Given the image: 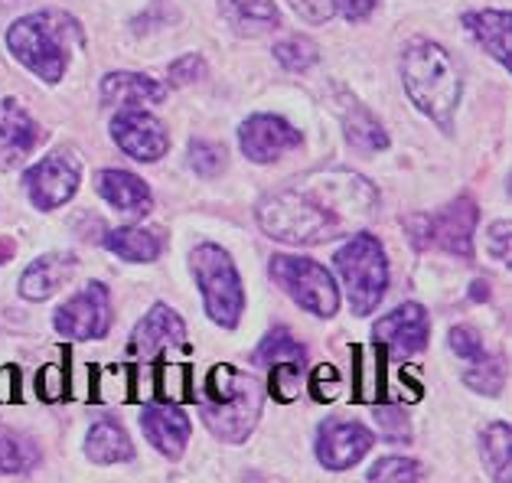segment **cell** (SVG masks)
Masks as SVG:
<instances>
[{"instance_id": "obj_20", "label": "cell", "mask_w": 512, "mask_h": 483, "mask_svg": "<svg viewBox=\"0 0 512 483\" xmlns=\"http://www.w3.org/2000/svg\"><path fill=\"white\" fill-rule=\"evenodd\" d=\"M219 10L239 36H265L281 23L274 0H219Z\"/></svg>"}, {"instance_id": "obj_11", "label": "cell", "mask_w": 512, "mask_h": 483, "mask_svg": "<svg viewBox=\"0 0 512 483\" xmlns=\"http://www.w3.org/2000/svg\"><path fill=\"white\" fill-rule=\"evenodd\" d=\"M239 144L248 160H255V164H271V160H278L281 154L301 147V131L278 115H252L248 121H242Z\"/></svg>"}, {"instance_id": "obj_45", "label": "cell", "mask_w": 512, "mask_h": 483, "mask_svg": "<svg viewBox=\"0 0 512 483\" xmlns=\"http://www.w3.org/2000/svg\"><path fill=\"white\" fill-rule=\"evenodd\" d=\"M14 255H17L14 239H7V235H0V265L10 262V258H14Z\"/></svg>"}, {"instance_id": "obj_35", "label": "cell", "mask_w": 512, "mask_h": 483, "mask_svg": "<svg viewBox=\"0 0 512 483\" xmlns=\"http://www.w3.org/2000/svg\"><path fill=\"white\" fill-rule=\"evenodd\" d=\"M36 392H40L46 402H62V399H66V392H69L66 366H59V363L43 366L40 376H36Z\"/></svg>"}, {"instance_id": "obj_22", "label": "cell", "mask_w": 512, "mask_h": 483, "mask_svg": "<svg viewBox=\"0 0 512 483\" xmlns=\"http://www.w3.org/2000/svg\"><path fill=\"white\" fill-rule=\"evenodd\" d=\"M98 193L121 213H147L151 209V190L141 177L128 170H102L98 177Z\"/></svg>"}, {"instance_id": "obj_36", "label": "cell", "mask_w": 512, "mask_h": 483, "mask_svg": "<svg viewBox=\"0 0 512 483\" xmlns=\"http://www.w3.org/2000/svg\"><path fill=\"white\" fill-rule=\"evenodd\" d=\"M372 415H376V425H379V431H382V438H389V441H408L411 435H408V418H405V412L402 408H395V405H379L376 402V408H372Z\"/></svg>"}, {"instance_id": "obj_27", "label": "cell", "mask_w": 512, "mask_h": 483, "mask_svg": "<svg viewBox=\"0 0 512 483\" xmlns=\"http://www.w3.org/2000/svg\"><path fill=\"white\" fill-rule=\"evenodd\" d=\"M40 464V451L27 435L0 431V474H23Z\"/></svg>"}, {"instance_id": "obj_7", "label": "cell", "mask_w": 512, "mask_h": 483, "mask_svg": "<svg viewBox=\"0 0 512 483\" xmlns=\"http://www.w3.org/2000/svg\"><path fill=\"white\" fill-rule=\"evenodd\" d=\"M268 268L271 278L314 317H333L340 311V291L323 265L297 255H274Z\"/></svg>"}, {"instance_id": "obj_15", "label": "cell", "mask_w": 512, "mask_h": 483, "mask_svg": "<svg viewBox=\"0 0 512 483\" xmlns=\"http://www.w3.org/2000/svg\"><path fill=\"white\" fill-rule=\"evenodd\" d=\"M186 343V327L183 320L164 304H154L151 314H147L141 324H137L134 337H131V353L141 359H154L160 350L167 346H183Z\"/></svg>"}, {"instance_id": "obj_33", "label": "cell", "mask_w": 512, "mask_h": 483, "mask_svg": "<svg viewBox=\"0 0 512 483\" xmlns=\"http://www.w3.org/2000/svg\"><path fill=\"white\" fill-rule=\"evenodd\" d=\"M301 366L304 363H274L271 366V395L278 402H294L301 395Z\"/></svg>"}, {"instance_id": "obj_42", "label": "cell", "mask_w": 512, "mask_h": 483, "mask_svg": "<svg viewBox=\"0 0 512 483\" xmlns=\"http://www.w3.org/2000/svg\"><path fill=\"white\" fill-rule=\"evenodd\" d=\"M20 399V369L0 366V405H10Z\"/></svg>"}, {"instance_id": "obj_39", "label": "cell", "mask_w": 512, "mask_h": 483, "mask_svg": "<svg viewBox=\"0 0 512 483\" xmlns=\"http://www.w3.org/2000/svg\"><path fill=\"white\" fill-rule=\"evenodd\" d=\"M451 346H454V353L457 356H464V359H480L483 356V340H480V333L473 330V327H454L451 330Z\"/></svg>"}, {"instance_id": "obj_9", "label": "cell", "mask_w": 512, "mask_h": 483, "mask_svg": "<svg viewBox=\"0 0 512 483\" xmlns=\"http://www.w3.org/2000/svg\"><path fill=\"white\" fill-rule=\"evenodd\" d=\"M79 180H82V167L76 154L59 147V151L46 154L36 167H30L27 190L40 209H56L66 200H72V193L79 190Z\"/></svg>"}, {"instance_id": "obj_41", "label": "cell", "mask_w": 512, "mask_h": 483, "mask_svg": "<svg viewBox=\"0 0 512 483\" xmlns=\"http://www.w3.org/2000/svg\"><path fill=\"white\" fill-rule=\"evenodd\" d=\"M203 72H206V63L199 56H183L177 59V63L170 66V82L173 85H190L196 79H203Z\"/></svg>"}, {"instance_id": "obj_4", "label": "cell", "mask_w": 512, "mask_h": 483, "mask_svg": "<svg viewBox=\"0 0 512 483\" xmlns=\"http://www.w3.org/2000/svg\"><path fill=\"white\" fill-rule=\"evenodd\" d=\"M190 265H193L199 291H203V304L209 317L216 320L219 327L235 330L245 311V291H242L239 271H235L229 252L212 242L196 245Z\"/></svg>"}, {"instance_id": "obj_13", "label": "cell", "mask_w": 512, "mask_h": 483, "mask_svg": "<svg viewBox=\"0 0 512 483\" xmlns=\"http://www.w3.org/2000/svg\"><path fill=\"white\" fill-rule=\"evenodd\" d=\"M372 444H376V435H369V428L356 421H327L317 438V457L323 467L346 470L359 464L372 451Z\"/></svg>"}, {"instance_id": "obj_5", "label": "cell", "mask_w": 512, "mask_h": 483, "mask_svg": "<svg viewBox=\"0 0 512 483\" xmlns=\"http://www.w3.org/2000/svg\"><path fill=\"white\" fill-rule=\"evenodd\" d=\"M69 20L59 14H30L20 17L7 30V46L33 76L43 82H59L66 76V49L59 43V33L66 30Z\"/></svg>"}, {"instance_id": "obj_46", "label": "cell", "mask_w": 512, "mask_h": 483, "mask_svg": "<svg viewBox=\"0 0 512 483\" xmlns=\"http://www.w3.org/2000/svg\"><path fill=\"white\" fill-rule=\"evenodd\" d=\"M473 301H486V297H490V284H486V281H477V284H473Z\"/></svg>"}, {"instance_id": "obj_30", "label": "cell", "mask_w": 512, "mask_h": 483, "mask_svg": "<svg viewBox=\"0 0 512 483\" xmlns=\"http://www.w3.org/2000/svg\"><path fill=\"white\" fill-rule=\"evenodd\" d=\"M160 382V395L170 402V405H180V402H190L193 399V386H190V366L186 363H164L157 373Z\"/></svg>"}, {"instance_id": "obj_1", "label": "cell", "mask_w": 512, "mask_h": 483, "mask_svg": "<svg viewBox=\"0 0 512 483\" xmlns=\"http://www.w3.org/2000/svg\"><path fill=\"white\" fill-rule=\"evenodd\" d=\"M379 206L376 190L349 170H317L287 183L258 203V226L271 239L291 245H320L343 235L356 219Z\"/></svg>"}, {"instance_id": "obj_26", "label": "cell", "mask_w": 512, "mask_h": 483, "mask_svg": "<svg viewBox=\"0 0 512 483\" xmlns=\"http://www.w3.org/2000/svg\"><path fill=\"white\" fill-rule=\"evenodd\" d=\"M483 457H486V467H490L493 480L506 483L512 477V431L503 421H496L483 431Z\"/></svg>"}, {"instance_id": "obj_14", "label": "cell", "mask_w": 512, "mask_h": 483, "mask_svg": "<svg viewBox=\"0 0 512 483\" xmlns=\"http://www.w3.org/2000/svg\"><path fill=\"white\" fill-rule=\"evenodd\" d=\"M428 333H431L428 311L421 304H402L372 327V340L379 346H392V350L405 356H415L428 346Z\"/></svg>"}, {"instance_id": "obj_2", "label": "cell", "mask_w": 512, "mask_h": 483, "mask_svg": "<svg viewBox=\"0 0 512 483\" xmlns=\"http://www.w3.org/2000/svg\"><path fill=\"white\" fill-rule=\"evenodd\" d=\"M402 82L408 98L428 115L441 131L454 128L460 102V72L444 46L415 40L402 56Z\"/></svg>"}, {"instance_id": "obj_10", "label": "cell", "mask_w": 512, "mask_h": 483, "mask_svg": "<svg viewBox=\"0 0 512 483\" xmlns=\"http://www.w3.org/2000/svg\"><path fill=\"white\" fill-rule=\"evenodd\" d=\"M111 138L118 141V147L134 160H160L170 151V134L160 125L154 115H147L141 108L121 111V115L111 121Z\"/></svg>"}, {"instance_id": "obj_34", "label": "cell", "mask_w": 512, "mask_h": 483, "mask_svg": "<svg viewBox=\"0 0 512 483\" xmlns=\"http://www.w3.org/2000/svg\"><path fill=\"white\" fill-rule=\"evenodd\" d=\"M190 167L196 173H203V177H216V173L226 167V151H222L219 144L212 141H193L190 144Z\"/></svg>"}, {"instance_id": "obj_18", "label": "cell", "mask_w": 512, "mask_h": 483, "mask_svg": "<svg viewBox=\"0 0 512 483\" xmlns=\"http://www.w3.org/2000/svg\"><path fill=\"white\" fill-rule=\"evenodd\" d=\"M72 271H76V258L69 252H49L23 271L20 294L27 301H46V297H53L72 278Z\"/></svg>"}, {"instance_id": "obj_8", "label": "cell", "mask_w": 512, "mask_h": 483, "mask_svg": "<svg viewBox=\"0 0 512 483\" xmlns=\"http://www.w3.org/2000/svg\"><path fill=\"white\" fill-rule=\"evenodd\" d=\"M111 327V297L102 281H92L82 294L56 311V330L66 340H98Z\"/></svg>"}, {"instance_id": "obj_17", "label": "cell", "mask_w": 512, "mask_h": 483, "mask_svg": "<svg viewBox=\"0 0 512 483\" xmlns=\"http://www.w3.org/2000/svg\"><path fill=\"white\" fill-rule=\"evenodd\" d=\"M40 141V125L17 102L0 105V167H14Z\"/></svg>"}, {"instance_id": "obj_38", "label": "cell", "mask_w": 512, "mask_h": 483, "mask_svg": "<svg viewBox=\"0 0 512 483\" xmlns=\"http://www.w3.org/2000/svg\"><path fill=\"white\" fill-rule=\"evenodd\" d=\"M310 389H314L317 402H333L336 392H340V373L333 366H317L314 379H310Z\"/></svg>"}, {"instance_id": "obj_40", "label": "cell", "mask_w": 512, "mask_h": 483, "mask_svg": "<svg viewBox=\"0 0 512 483\" xmlns=\"http://www.w3.org/2000/svg\"><path fill=\"white\" fill-rule=\"evenodd\" d=\"M287 4L307 23H327L333 17V0H287Z\"/></svg>"}, {"instance_id": "obj_21", "label": "cell", "mask_w": 512, "mask_h": 483, "mask_svg": "<svg viewBox=\"0 0 512 483\" xmlns=\"http://www.w3.org/2000/svg\"><path fill=\"white\" fill-rule=\"evenodd\" d=\"M102 95L108 105H128V108H144L157 105L167 98V89L154 79L137 76V72H111L102 82Z\"/></svg>"}, {"instance_id": "obj_28", "label": "cell", "mask_w": 512, "mask_h": 483, "mask_svg": "<svg viewBox=\"0 0 512 483\" xmlns=\"http://www.w3.org/2000/svg\"><path fill=\"white\" fill-rule=\"evenodd\" d=\"M382 369H385L382 353L356 350V402H362V405H376V402L382 399V392H385Z\"/></svg>"}, {"instance_id": "obj_25", "label": "cell", "mask_w": 512, "mask_h": 483, "mask_svg": "<svg viewBox=\"0 0 512 483\" xmlns=\"http://www.w3.org/2000/svg\"><path fill=\"white\" fill-rule=\"evenodd\" d=\"M108 252H115L124 262H154L160 255V242L151 232L137 229V226H124V229H111L105 235Z\"/></svg>"}, {"instance_id": "obj_12", "label": "cell", "mask_w": 512, "mask_h": 483, "mask_svg": "<svg viewBox=\"0 0 512 483\" xmlns=\"http://www.w3.org/2000/svg\"><path fill=\"white\" fill-rule=\"evenodd\" d=\"M258 386L252 379H242L239 392L226 402H206L203 405V421L212 428V435L226 438V441H245L258 418Z\"/></svg>"}, {"instance_id": "obj_29", "label": "cell", "mask_w": 512, "mask_h": 483, "mask_svg": "<svg viewBox=\"0 0 512 483\" xmlns=\"http://www.w3.org/2000/svg\"><path fill=\"white\" fill-rule=\"evenodd\" d=\"M255 363L258 366H274V363H304V346L291 337V330L278 327L268 333L265 343L255 350Z\"/></svg>"}, {"instance_id": "obj_19", "label": "cell", "mask_w": 512, "mask_h": 483, "mask_svg": "<svg viewBox=\"0 0 512 483\" xmlns=\"http://www.w3.org/2000/svg\"><path fill=\"white\" fill-rule=\"evenodd\" d=\"M464 23L499 66L512 69V49H509L512 17L506 14V10H470V14H464Z\"/></svg>"}, {"instance_id": "obj_37", "label": "cell", "mask_w": 512, "mask_h": 483, "mask_svg": "<svg viewBox=\"0 0 512 483\" xmlns=\"http://www.w3.org/2000/svg\"><path fill=\"white\" fill-rule=\"evenodd\" d=\"M421 467L408 457H382L379 464H372L369 480H418Z\"/></svg>"}, {"instance_id": "obj_31", "label": "cell", "mask_w": 512, "mask_h": 483, "mask_svg": "<svg viewBox=\"0 0 512 483\" xmlns=\"http://www.w3.org/2000/svg\"><path fill=\"white\" fill-rule=\"evenodd\" d=\"M317 43L314 40H304V36H291V40H284L274 46V59L291 69V72H301V69H310L317 63Z\"/></svg>"}, {"instance_id": "obj_3", "label": "cell", "mask_w": 512, "mask_h": 483, "mask_svg": "<svg viewBox=\"0 0 512 483\" xmlns=\"http://www.w3.org/2000/svg\"><path fill=\"white\" fill-rule=\"evenodd\" d=\"M336 271L346 284V297L353 314L366 317L382 304L385 288H389V262L376 235L359 232L340 252H336Z\"/></svg>"}, {"instance_id": "obj_43", "label": "cell", "mask_w": 512, "mask_h": 483, "mask_svg": "<svg viewBox=\"0 0 512 483\" xmlns=\"http://www.w3.org/2000/svg\"><path fill=\"white\" fill-rule=\"evenodd\" d=\"M379 0H333V7H340V14L346 20H362L376 10Z\"/></svg>"}, {"instance_id": "obj_24", "label": "cell", "mask_w": 512, "mask_h": 483, "mask_svg": "<svg viewBox=\"0 0 512 483\" xmlns=\"http://www.w3.org/2000/svg\"><path fill=\"white\" fill-rule=\"evenodd\" d=\"M85 454L95 464H128L134 457V444L128 438V431L115 421H95L85 438Z\"/></svg>"}, {"instance_id": "obj_16", "label": "cell", "mask_w": 512, "mask_h": 483, "mask_svg": "<svg viewBox=\"0 0 512 483\" xmlns=\"http://www.w3.org/2000/svg\"><path fill=\"white\" fill-rule=\"evenodd\" d=\"M141 428H144L147 441H151L164 457H170V461H177L186 448V441H190V418H186L177 405L144 408Z\"/></svg>"}, {"instance_id": "obj_44", "label": "cell", "mask_w": 512, "mask_h": 483, "mask_svg": "<svg viewBox=\"0 0 512 483\" xmlns=\"http://www.w3.org/2000/svg\"><path fill=\"white\" fill-rule=\"evenodd\" d=\"M490 249L496 258H509V222H493L490 226Z\"/></svg>"}, {"instance_id": "obj_32", "label": "cell", "mask_w": 512, "mask_h": 483, "mask_svg": "<svg viewBox=\"0 0 512 483\" xmlns=\"http://www.w3.org/2000/svg\"><path fill=\"white\" fill-rule=\"evenodd\" d=\"M477 369H470L467 373V386L473 392H483V395H499V389H503L506 382V369H503V359L496 356H480L477 359Z\"/></svg>"}, {"instance_id": "obj_23", "label": "cell", "mask_w": 512, "mask_h": 483, "mask_svg": "<svg viewBox=\"0 0 512 483\" xmlns=\"http://www.w3.org/2000/svg\"><path fill=\"white\" fill-rule=\"evenodd\" d=\"M343 131H346V141L362 154H376L389 147V134L379 125V118L362 102H356V98H349L343 108Z\"/></svg>"}, {"instance_id": "obj_6", "label": "cell", "mask_w": 512, "mask_h": 483, "mask_svg": "<svg viewBox=\"0 0 512 483\" xmlns=\"http://www.w3.org/2000/svg\"><path fill=\"white\" fill-rule=\"evenodd\" d=\"M477 203L470 196H460L451 206H444L434 216H411L408 239L415 249H444L451 255L470 258L473 255V232H477Z\"/></svg>"}]
</instances>
